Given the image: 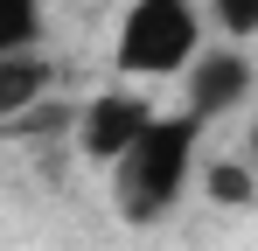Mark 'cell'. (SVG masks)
Returning a JSON list of instances; mask_svg holds the SVG:
<instances>
[{
    "label": "cell",
    "mask_w": 258,
    "mask_h": 251,
    "mask_svg": "<svg viewBox=\"0 0 258 251\" xmlns=\"http://www.w3.org/2000/svg\"><path fill=\"white\" fill-rule=\"evenodd\" d=\"M203 189H210V203L244 209V203L258 196V167H251V161H210V167H203Z\"/></svg>",
    "instance_id": "obj_6"
},
{
    "label": "cell",
    "mask_w": 258,
    "mask_h": 251,
    "mask_svg": "<svg viewBox=\"0 0 258 251\" xmlns=\"http://www.w3.org/2000/svg\"><path fill=\"white\" fill-rule=\"evenodd\" d=\"M203 126H210V119H196L188 105L168 112V119L154 112L147 133L112 161V209H119L126 223H161V216L188 196L196 154H203Z\"/></svg>",
    "instance_id": "obj_1"
},
{
    "label": "cell",
    "mask_w": 258,
    "mask_h": 251,
    "mask_svg": "<svg viewBox=\"0 0 258 251\" xmlns=\"http://www.w3.org/2000/svg\"><path fill=\"white\" fill-rule=\"evenodd\" d=\"M35 98H49V63L35 56V49H14V56H0V119L28 112Z\"/></svg>",
    "instance_id": "obj_5"
},
{
    "label": "cell",
    "mask_w": 258,
    "mask_h": 251,
    "mask_svg": "<svg viewBox=\"0 0 258 251\" xmlns=\"http://www.w3.org/2000/svg\"><path fill=\"white\" fill-rule=\"evenodd\" d=\"M244 161L258 167V119H251V140H244Z\"/></svg>",
    "instance_id": "obj_9"
},
{
    "label": "cell",
    "mask_w": 258,
    "mask_h": 251,
    "mask_svg": "<svg viewBox=\"0 0 258 251\" xmlns=\"http://www.w3.org/2000/svg\"><path fill=\"white\" fill-rule=\"evenodd\" d=\"M147 119H154V105H147L140 91H98L84 112H77V154H84L91 167H112L133 140L147 133Z\"/></svg>",
    "instance_id": "obj_3"
},
{
    "label": "cell",
    "mask_w": 258,
    "mask_h": 251,
    "mask_svg": "<svg viewBox=\"0 0 258 251\" xmlns=\"http://www.w3.org/2000/svg\"><path fill=\"white\" fill-rule=\"evenodd\" d=\"M181 77H188V112L196 119H223V112H237L251 98V56L244 49H210Z\"/></svg>",
    "instance_id": "obj_4"
},
{
    "label": "cell",
    "mask_w": 258,
    "mask_h": 251,
    "mask_svg": "<svg viewBox=\"0 0 258 251\" xmlns=\"http://www.w3.org/2000/svg\"><path fill=\"white\" fill-rule=\"evenodd\" d=\"M203 7L216 14V28H223L230 42H251L258 35V0H203Z\"/></svg>",
    "instance_id": "obj_8"
},
{
    "label": "cell",
    "mask_w": 258,
    "mask_h": 251,
    "mask_svg": "<svg viewBox=\"0 0 258 251\" xmlns=\"http://www.w3.org/2000/svg\"><path fill=\"white\" fill-rule=\"evenodd\" d=\"M196 56H203V0H133L112 35V70L133 84L181 77Z\"/></svg>",
    "instance_id": "obj_2"
},
{
    "label": "cell",
    "mask_w": 258,
    "mask_h": 251,
    "mask_svg": "<svg viewBox=\"0 0 258 251\" xmlns=\"http://www.w3.org/2000/svg\"><path fill=\"white\" fill-rule=\"evenodd\" d=\"M42 42V0H0V56Z\"/></svg>",
    "instance_id": "obj_7"
}]
</instances>
